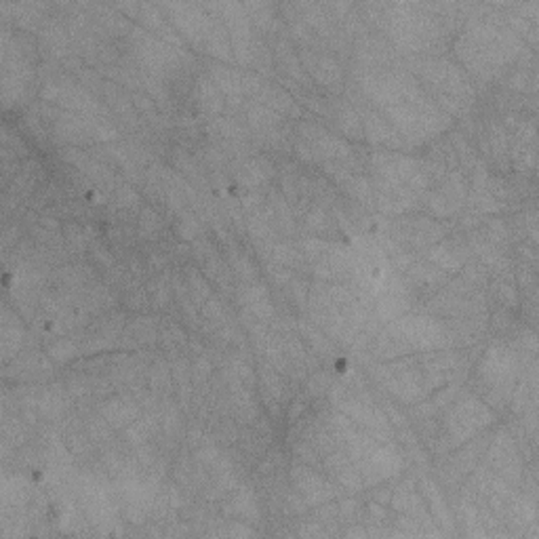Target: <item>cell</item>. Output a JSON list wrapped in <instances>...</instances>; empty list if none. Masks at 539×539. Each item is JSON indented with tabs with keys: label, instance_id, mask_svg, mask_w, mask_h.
<instances>
[{
	"label": "cell",
	"instance_id": "1",
	"mask_svg": "<svg viewBox=\"0 0 539 539\" xmlns=\"http://www.w3.org/2000/svg\"><path fill=\"white\" fill-rule=\"evenodd\" d=\"M131 40L137 53V60L145 70L152 72V76H167L175 72L184 58H188L184 48H175L169 42L160 40L156 34H150L143 28H133L131 30Z\"/></svg>",
	"mask_w": 539,
	"mask_h": 539
},
{
	"label": "cell",
	"instance_id": "2",
	"mask_svg": "<svg viewBox=\"0 0 539 539\" xmlns=\"http://www.w3.org/2000/svg\"><path fill=\"white\" fill-rule=\"evenodd\" d=\"M390 11V34L407 51L425 46L436 34V26L430 15L415 13V5H392Z\"/></svg>",
	"mask_w": 539,
	"mask_h": 539
},
{
	"label": "cell",
	"instance_id": "3",
	"mask_svg": "<svg viewBox=\"0 0 539 539\" xmlns=\"http://www.w3.org/2000/svg\"><path fill=\"white\" fill-rule=\"evenodd\" d=\"M390 333H392V337L403 342L409 350L411 348H421V350L441 348L447 342L445 339L447 333L439 322H434L432 318H421V316L400 318L390 327Z\"/></svg>",
	"mask_w": 539,
	"mask_h": 539
},
{
	"label": "cell",
	"instance_id": "4",
	"mask_svg": "<svg viewBox=\"0 0 539 539\" xmlns=\"http://www.w3.org/2000/svg\"><path fill=\"white\" fill-rule=\"evenodd\" d=\"M299 156L308 160H337L350 156V145L329 135L325 129H318L310 123H303L299 127V143H297Z\"/></svg>",
	"mask_w": 539,
	"mask_h": 539
},
{
	"label": "cell",
	"instance_id": "5",
	"mask_svg": "<svg viewBox=\"0 0 539 539\" xmlns=\"http://www.w3.org/2000/svg\"><path fill=\"white\" fill-rule=\"evenodd\" d=\"M220 13H224V21L228 26L230 42L234 48V58L238 64L249 66L253 64V34H251V19L245 11V5H213Z\"/></svg>",
	"mask_w": 539,
	"mask_h": 539
},
{
	"label": "cell",
	"instance_id": "6",
	"mask_svg": "<svg viewBox=\"0 0 539 539\" xmlns=\"http://www.w3.org/2000/svg\"><path fill=\"white\" fill-rule=\"evenodd\" d=\"M491 419L493 415L484 409L482 403H478L476 398H463L449 415V430H451L453 443H463L472 439V434H476L480 427L491 423Z\"/></svg>",
	"mask_w": 539,
	"mask_h": 539
},
{
	"label": "cell",
	"instance_id": "7",
	"mask_svg": "<svg viewBox=\"0 0 539 539\" xmlns=\"http://www.w3.org/2000/svg\"><path fill=\"white\" fill-rule=\"evenodd\" d=\"M163 9H167L171 13L173 24L177 26V30L196 46L204 44V38L213 26V15H206L204 9L200 5H163Z\"/></svg>",
	"mask_w": 539,
	"mask_h": 539
},
{
	"label": "cell",
	"instance_id": "8",
	"mask_svg": "<svg viewBox=\"0 0 539 539\" xmlns=\"http://www.w3.org/2000/svg\"><path fill=\"white\" fill-rule=\"evenodd\" d=\"M516 373V358L510 350L502 346H493L487 352V358L482 362V377L487 384L493 386V390H504L512 386Z\"/></svg>",
	"mask_w": 539,
	"mask_h": 539
},
{
	"label": "cell",
	"instance_id": "9",
	"mask_svg": "<svg viewBox=\"0 0 539 539\" xmlns=\"http://www.w3.org/2000/svg\"><path fill=\"white\" fill-rule=\"evenodd\" d=\"M299 60L316 82L325 87H335L342 82V68L337 60H333L331 55H325V53L320 55V53H314L312 48H301Z\"/></svg>",
	"mask_w": 539,
	"mask_h": 539
},
{
	"label": "cell",
	"instance_id": "10",
	"mask_svg": "<svg viewBox=\"0 0 539 539\" xmlns=\"http://www.w3.org/2000/svg\"><path fill=\"white\" fill-rule=\"evenodd\" d=\"M293 482L310 506L329 502L337 495V491L331 487L329 482H325L316 472H312L308 468H295L293 470Z\"/></svg>",
	"mask_w": 539,
	"mask_h": 539
},
{
	"label": "cell",
	"instance_id": "11",
	"mask_svg": "<svg viewBox=\"0 0 539 539\" xmlns=\"http://www.w3.org/2000/svg\"><path fill=\"white\" fill-rule=\"evenodd\" d=\"M421 72L425 74V78L430 82H434V87H439L441 91H447L455 97H461L468 91V85L461 78V74L447 62H427V64H423Z\"/></svg>",
	"mask_w": 539,
	"mask_h": 539
},
{
	"label": "cell",
	"instance_id": "12",
	"mask_svg": "<svg viewBox=\"0 0 539 539\" xmlns=\"http://www.w3.org/2000/svg\"><path fill=\"white\" fill-rule=\"evenodd\" d=\"M463 196H466V188H463L461 177L451 175L449 182L432 196V200H430V209H432L436 215H441V218H447V215L455 213L461 206Z\"/></svg>",
	"mask_w": 539,
	"mask_h": 539
},
{
	"label": "cell",
	"instance_id": "13",
	"mask_svg": "<svg viewBox=\"0 0 539 539\" xmlns=\"http://www.w3.org/2000/svg\"><path fill=\"white\" fill-rule=\"evenodd\" d=\"M99 415L110 423L114 427H127L131 425L137 415H139V409H137V403L129 396H116V398H110L105 400L99 409Z\"/></svg>",
	"mask_w": 539,
	"mask_h": 539
},
{
	"label": "cell",
	"instance_id": "14",
	"mask_svg": "<svg viewBox=\"0 0 539 539\" xmlns=\"http://www.w3.org/2000/svg\"><path fill=\"white\" fill-rule=\"evenodd\" d=\"M281 114H276L274 110H270L267 105H263V103H259V101H255V103H251L249 105V125H251V129L259 135V137H263V139H267V141H274V139H279L281 135H279V125H281Z\"/></svg>",
	"mask_w": 539,
	"mask_h": 539
},
{
	"label": "cell",
	"instance_id": "15",
	"mask_svg": "<svg viewBox=\"0 0 539 539\" xmlns=\"http://www.w3.org/2000/svg\"><path fill=\"white\" fill-rule=\"evenodd\" d=\"M272 163L261 156H255V158H247L242 160V163L234 169V177L240 186L253 190L261 184H265L270 177H272Z\"/></svg>",
	"mask_w": 539,
	"mask_h": 539
},
{
	"label": "cell",
	"instance_id": "16",
	"mask_svg": "<svg viewBox=\"0 0 539 539\" xmlns=\"http://www.w3.org/2000/svg\"><path fill=\"white\" fill-rule=\"evenodd\" d=\"M211 80L222 91V95H226L230 99L232 105L240 103V97L245 93L242 91V74H238L236 70L224 68V66H211Z\"/></svg>",
	"mask_w": 539,
	"mask_h": 539
},
{
	"label": "cell",
	"instance_id": "17",
	"mask_svg": "<svg viewBox=\"0 0 539 539\" xmlns=\"http://www.w3.org/2000/svg\"><path fill=\"white\" fill-rule=\"evenodd\" d=\"M259 97V103L267 105L270 110H274L276 114H293L297 116L299 114V107L295 105V101L279 87L274 85H263L261 91L257 93Z\"/></svg>",
	"mask_w": 539,
	"mask_h": 539
},
{
	"label": "cell",
	"instance_id": "18",
	"mask_svg": "<svg viewBox=\"0 0 539 539\" xmlns=\"http://www.w3.org/2000/svg\"><path fill=\"white\" fill-rule=\"evenodd\" d=\"M202 46L206 48V53H211L213 58H220L224 62L232 60V42H230L228 30L218 19H213V26H211Z\"/></svg>",
	"mask_w": 539,
	"mask_h": 539
},
{
	"label": "cell",
	"instance_id": "19",
	"mask_svg": "<svg viewBox=\"0 0 539 539\" xmlns=\"http://www.w3.org/2000/svg\"><path fill=\"white\" fill-rule=\"evenodd\" d=\"M196 95H198V105L200 110L209 116H218L222 112L224 107V95L222 91L215 87V82L206 76H200L198 78V85H196Z\"/></svg>",
	"mask_w": 539,
	"mask_h": 539
},
{
	"label": "cell",
	"instance_id": "20",
	"mask_svg": "<svg viewBox=\"0 0 539 539\" xmlns=\"http://www.w3.org/2000/svg\"><path fill=\"white\" fill-rule=\"evenodd\" d=\"M430 259H432L441 270H459L466 263L468 253L463 247H459L455 242H441L439 247L430 251Z\"/></svg>",
	"mask_w": 539,
	"mask_h": 539
},
{
	"label": "cell",
	"instance_id": "21",
	"mask_svg": "<svg viewBox=\"0 0 539 539\" xmlns=\"http://www.w3.org/2000/svg\"><path fill=\"white\" fill-rule=\"evenodd\" d=\"M21 339H24V329L19 325L17 316H13V312L9 308H5V314H3V356H5V360H9L11 356L17 354Z\"/></svg>",
	"mask_w": 539,
	"mask_h": 539
},
{
	"label": "cell",
	"instance_id": "22",
	"mask_svg": "<svg viewBox=\"0 0 539 539\" xmlns=\"http://www.w3.org/2000/svg\"><path fill=\"white\" fill-rule=\"evenodd\" d=\"M325 463H327V468L337 476V480L344 484V487H348V489H352V491H360L362 480H360L356 468L350 463L348 457H344L342 453H333V455L327 457Z\"/></svg>",
	"mask_w": 539,
	"mask_h": 539
},
{
	"label": "cell",
	"instance_id": "23",
	"mask_svg": "<svg viewBox=\"0 0 539 539\" xmlns=\"http://www.w3.org/2000/svg\"><path fill=\"white\" fill-rule=\"evenodd\" d=\"M38 409H40L42 417H48V419H55V417L64 415L66 409H68V396H66V392H64L60 386L48 388V390L40 396Z\"/></svg>",
	"mask_w": 539,
	"mask_h": 539
},
{
	"label": "cell",
	"instance_id": "24",
	"mask_svg": "<svg viewBox=\"0 0 539 539\" xmlns=\"http://www.w3.org/2000/svg\"><path fill=\"white\" fill-rule=\"evenodd\" d=\"M362 131L366 133L369 141H373V143H396V133L390 129V125L382 116H377V114H366Z\"/></svg>",
	"mask_w": 539,
	"mask_h": 539
},
{
	"label": "cell",
	"instance_id": "25",
	"mask_svg": "<svg viewBox=\"0 0 539 539\" xmlns=\"http://www.w3.org/2000/svg\"><path fill=\"white\" fill-rule=\"evenodd\" d=\"M42 42L51 48V53L53 55H58V58H62V55H66L68 53V32L60 26V24H55V21H48L46 26H44V30H42Z\"/></svg>",
	"mask_w": 539,
	"mask_h": 539
},
{
	"label": "cell",
	"instance_id": "26",
	"mask_svg": "<svg viewBox=\"0 0 539 539\" xmlns=\"http://www.w3.org/2000/svg\"><path fill=\"white\" fill-rule=\"evenodd\" d=\"M245 11H247L251 24H253L257 30L267 32L270 28H272V21H274V7H272V5L253 3V5H245Z\"/></svg>",
	"mask_w": 539,
	"mask_h": 539
},
{
	"label": "cell",
	"instance_id": "27",
	"mask_svg": "<svg viewBox=\"0 0 539 539\" xmlns=\"http://www.w3.org/2000/svg\"><path fill=\"white\" fill-rule=\"evenodd\" d=\"M274 48H276V60H279V64L283 66V70H285L287 74H291L293 78L303 80L301 64H299V60L295 58V53L291 51V46H289L285 40H279V42L274 44Z\"/></svg>",
	"mask_w": 539,
	"mask_h": 539
},
{
	"label": "cell",
	"instance_id": "28",
	"mask_svg": "<svg viewBox=\"0 0 539 539\" xmlns=\"http://www.w3.org/2000/svg\"><path fill=\"white\" fill-rule=\"evenodd\" d=\"M211 129H215V133H218L222 139H226L228 143H245L247 141V131L230 118H215Z\"/></svg>",
	"mask_w": 539,
	"mask_h": 539
},
{
	"label": "cell",
	"instance_id": "29",
	"mask_svg": "<svg viewBox=\"0 0 539 539\" xmlns=\"http://www.w3.org/2000/svg\"><path fill=\"white\" fill-rule=\"evenodd\" d=\"M261 386H263L267 403H279L283 398V380L274 373L272 366L261 369Z\"/></svg>",
	"mask_w": 539,
	"mask_h": 539
},
{
	"label": "cell",
	"instance_id": "30",
	"mask_svg": "<svg viewBox=\"0 0 539 539\" xmlns=\"http://www.w3.org/2000/svg\"><path fill=\"white\" fill-rule=\"evenodd\" d=\"M154 425H156V419L154 417H143L139 421H133L131 425H127V439L131 445H145L148 439L152 436L154 432Z\"/></svg>",
	"mask_w": 539,
	"mask_h": 539
},
{
	"label": "cell",
	"instance_id": "31",
	"mask_svg": "<svg viewBox=\"0 0 539 539\" xmlns=\"http://www.w3.org/2000/svg\"><path fill=\"white\" fill-rule=\"evenodd\" d=\"M337 125L350 137H362V133H364L362 131V123H360L356 110H354V107H350V105H342V110L337 114Z\"/></svg>",
	"mask_w": 539,
	"mask_h": 539
},
{
	"label": "cell",
	"instance_id": "32",
	"mask_svg": "<svg viewBox=\"0 0 539 539\" xmlns=\"http://www.w3.org/2000/svg\"><path fill=\"white\" fill-rule=\"evenodd\" d=\"M270 257H272L283 267H299L303 265V253H297L289 245H274L270 249Z\"/></svg>",
	"mask_w": 539,
	"mask_h": 539
},
{
	"label": "cell",
	"instance_id": "33",
	"mask_svg": "<svg viewBox=\"0 0 539 539\" xmlns=\"http://www.w3.org/2000/svg\"><path fill=\"white\" fill-rule=\"evenodd\" d=\"M234 512L242 518H249V520H257L259 518V512H257V504H255V497L253 493L242 487L236 497H234Z\"/></svg>",
	"mask_w": 539,
	"mask_h": 539
},
{
	"label": "cell",
	"instance_id": "34",
	"mask_svg": "<svg viewBox=\"0 0 539 539\" xmlns=\"http://www.w3.org/2000/svg\"><path fill=\"white\" fill-rule=\"evenodd\" d=\"M188 287H190V293H192V299L196 301V306H202L211 297V289H209L206 281L194 267L188 270Z\"/></svg>",
	"mask_w": 539,
	"mask_h": 539
},
{
	"label": "cell",
	"instance_id": "35",
	"mask_svg": "<svg viewBox=\"0 0 539 539\" xmlns=\"http://www.w3.org/2000/svg\"><path fill=\"white\" fill-rule=\"evenodd\" d=\"M129 331L133 333V339L141 344H152L156 339V325L152 318H137L129 325Z\"/></svg>",
	"mask_w": 539,
	"mask_h": 539
},
{
	"label": "cell",
	"instance_id": "36",
	"mask_svg": "<svg viewBox=\"0 0 539 539\" xmlns=\"http://www.w3.org/2000/svg\"><path fill=\"white\" fill-rule=\"evenodd\" d=\"M78 354V346L74 344V342H70V339H58V342H53L51 346H48V356L55 360V362H68V360H72L74 356Z\"/></svg>",
	"mask_w": 539,
	"mask_h": 539
},
{
	"label": "cell",
	"instance_id": "37",
	"mask_svg": "<svg viewBox=\"0 0 539 539\" xmlns=\"http://www.w3.org/2000/svg\"><path fill=\"white\" fill-rule=\"evenodd\" d=\"M230 265H232V272L236 279H240L242 283H253L255 281V267L249 261V257L232 253L230 255Z\"/></svg>",
	"mask_w": 539,
	"mask_h": 539
},
{
	"label": "cell",
	"instance_id": "38",
	"mask_svg": "<svg viewBox=\"0 0 539 539\" xmlns=\"http://www.w3.org/2000/svg\"><path fill=\"white\" fill-rule=\"evenodd\" d=\"M200 232H202V224H200V220L196 218V215H192L188 211L182 213V220L177 222V234L184 240H194Z\"/></svg>",
	"mask_w": 539,
	"mask_h": 539
},
{
	"label": "cell",
	"instance_id": "39",
	"mask_svg": "<svg viewBox=\"0 0 539 539\" xmlns=\"http://www.w3.org/2000/svg\"><path fill=\"white\" fill-rule=\"evenodd\" d=\"M160 230V218L158 213L152 211L150 206H145L139 215V232L143 238H154L156 232Z\"/></svg>",
	"mask_w": 539,
	"mask_h": 539
},
{
	"label": "cell",
	"instance_id": "40",
	"mask_svg": "<svg viewBox=\"0 0 539 539\" xmlns=\"http://www.w3.org/2000/svg\"><path fill=\"white\" fill-rule=\"evenodd\" d=\"M175 165L188 175V177H192L196 184H198V188H202V186H206L204 184V177H202V173L198 171V165L194 163V160L186 154V152H177L175 154Z\"/></svg>",
	"mask_w": 539,
	"mask_h": 539
},
{
	"label": "cell",
	"instance_id": "41",
	"mask_svg": "<svg viewBox=\"0 0 539 539\" xmlns=\"http://www.w3.org/2000/svg\"><path fill=\"white\" fill-rule=\"evenodd\" d=\"M150 384H152L154 392H160L169 386V364L167 362H163V360L154 362L152 373H150Z\"/></svg>",
	"mask_w": 539,
	"mask_h": 539
},
{
	"label": "cell",
	"instance_id": "42",
	"mask_svg": "<svg viewBox=\"0 0 539 539\" xmlns=\"http://www.w3.org/2000/svg\"><path fill=\"white\" fill-rule=\"evenodd\" d=\"M150 293H152V303H154L156 308H163V306L169 301V276H167V274L158 276V279L152 283Z\"/></svg>",
	"mask_w": 539,
	"mask_h": 539
},
{
	"label": "cell",
	"instance_id": "43",
	"mask_svg": "<svg viewBox=\"0 0 539 539\" xmlns=\"http://www.w3.org/2000/svg\"><path fill=\"white\" fill-rule=\"evenodd\" d=\"M202 316L215 327H224V322H226L224 308H222V303L218 299H209V301L202 303Z\"/></svg>",
	"mask_w": 539,
	"mask_h": 539
},
{
	"label": "cell",
	"instance_id": "44",
	"mask_svg": "<svg viewBox=\"0 0 539 539\" xmlns=\"http://www.w3.org/2000/svg\"><path fill=\"white\" fill-rule=\"evenodd\" d=\"M163 423H165V430H167L169 436H175V434L179 432V427H182V423H179V413H177V409H175L171 403H167V407H165V411H163Z\"/></svg>",
	"mask_w": 539,
	"mask_h": 539
},
{
	"label": "cell",
	"instance_id": "45",
	"mask_svg": "<svg viewBox=\"0 0 539 539\" xmlns=\"http://www.w3.org/2000/svg\"><path fill=\"white\" fill-rule=\"evenodd\" d=\"M137 200H139V196H137V192H135L131 186L118 188V192H116V204H118V206L131 209V206H137Z\"/></svg>",
	"mask_w": 539,
	"mask_h": 539
},
{
	"label": "cell",
	"instance_id": "46",
	"mask_svg": "<svg viewBox=\"0 0 539 539\" xmlns=\"http://www.w3.org/2000/svg\"><path fill=\"white\" fill-rule=\"evenodd\" d=\"M105 419H91L89 421V434L95 441H107L110 439V430L105 427Z\"/></svg>",
	"mask_w": 539,
	"mask_h": 539
},
{
	"label": "cell",
	"instance_id": "47",
	"mask_svg": "<svg viewBox=\"0 0 539 539\" xmlns=\"http://www.w3.org/2000/svg\"><path fill=\"white\" fill-rule=\"evenodd\" d=\"M209 373H211V362H209V358H206V356H198L196 362H194V371H192L194 384H202L206 377H209Z\"/></svg>",
	"mask_w": 539,
	"mask_h": 539
},
{
	"label": "cell",
	"instance_id": "48",
	"mask_svg": "<svg viewBox=\"0 0 539 539\" xmlns=\"http://www.w3.org/2000/svg\"><path fill=\"white\" fill-rule=\"evenodd\" d=\"M299 329H301V333L308 337V342L316 348V350H320V352H329L331 348H329V344L325 342V339H322L314 329H310L308 325H303V322H301V325H299Z\"/></svg>",
	"mask_w": 539,
	"mask_h": 539
},
{
	"label": "cell",
	"instance_id": "49",
	"mask_svg": "<svg viewBox=\"0 0 539 539\" xmlns=\"http://www.w3.org/2000/svg\"><path fill=\"white\" fill-rule=\"evenodd\" d=\"M66 238H68V242H70L74 249H85V245H87L85 230L78 228V226H68V228H66Z\"/></svg>",
	"mask_w": 539,
	"mask_h": 539
},
{
	"label": "cell",
	"instance_id": "50",
	"mask_svg": "<svg viewBox=\"0 0 539 539\" xmlns=\"http://www.w3.org/2000/svg\"><path fill=\"white\" fill-rule=\"evenodd\" d=\"M325 224H327L325 213H322L320 209L310 211V215L306 218V226H308V230H312V232H318L320 228H325Z\"/></svg>",
	"mask_w": 539,
	"mask_h": 539
},
{
	"label": "cell",
	"instance_id": "51",
	"mask_svg": "<svg viewBox=\"0 0 539 539\" xmlns=\"http://www.w3.org/2000/svg\"><path fill=\"white\" fill-rule=\"evenodd\" d=\"M263 82L257 74H242V91L245 93H251V95H257L261 91Z\"/></svg>",
	"mask_w": 539,
	"mask_h": 539
},
{
	"label": "cell",
	"instance_id": "52",
	"mask_svg": "<svg viewBox=\"0 0 539 539\" xmlns=\"http://www.w3.org/2000/svg\"><path fill=\"white\" fill-rule=\"evenodd\" d=\"M310 392L312 394H318V392H322V390H325V388H329V377L325 375V373H316L314 375V380L310 382Z\"/></svg>",
	"mask_w": 539,
	"mask_h": 539
},
{
	"label": "cell",
	"instance_id": "53",
	"mask_svg": "<svg viewBox=\"0 0 539 539\" xmlns=\"http://www.w3.org/2000/svg\"><path fill=\"white\" fill-rule=\"evenodd\" d=\"M95 259H97L103 267H112V265H114V257L107 253L103 247H101V249H99V247L95 249Z\"/></svg>",
	"mask_w": 539,
	"mask_h": 539
},
{
	"label": "cell",
	"instance_id": "54",
	"mask_svg": "<svg viewBox=\"0 0 539 539\" xmlns=\"http://www.w3.org/2000/svg\"><path fill=\"white\" fill-rule=\"evenodd\" d=\"M500 295H502V299H504L508 306H516V301H518V295H516L514 287H510V285H502Z\"/></svg>",
	"mask_w": 539,
	"mask_h": 539
},
{
	"label": "cell",
	"instance_id": "55",
	"mask_svg": "<svg viewBox=\"0 0 539 539\" xmlns=\"http://www.w3.org/2000/svg\"><path fill=\"white\" fill-rule=\"evenodd\" d=\"M145 303H148V297H145V293H143L141 289L129 299V306H131V308H143Z\"/></svg>",
	"mask_w": 539,
	"mask_h": 539
},
{
	"label": "cell",
	"instance_id": "56",
	"mask_svg": "<svg viewBox=\"0 0 539 539\" xmlns=\"http://www.w3.org/2000/svg\"><path fill=\"white\" fill-rule=\"evenodd\" d=\"M240 200H242V206H245V209H255L257 202H259V196H257V194H245Z\"/></svg>",
	"mask_w": 539,
	"mask_h": 539
},
{
	"label": "cell",
	"instance_id": "57",
	"mask_svg": "<svg viewBox=\"0 0 539 539\" xmlns=\"http://www.w3.org/2000/svg\"><path fill=\"white\" fill-rule=\"evenodd\" d=\"M150 265H152V267H163V265H165V259H163V257H156V255H154V257L150 259Z\"/></svg>",
	"mask_w": 539,
	"mask_h": 539
},
{
	"label": "cell",
	"instance_id": "58",
	"mask_svg": "<svg viewBox=\"0 0 539 539\" xmlns=\"http://www.w3.org/2000/svg\"><path fill=\"white\" fill-rule=\"evenodd\" d=\"M42 224H44L46 228H53V230H58V222H51V220H42Z\"/></svg>",
	"mask_w": 539,
	"mask_h": 539
}]
</instances>
